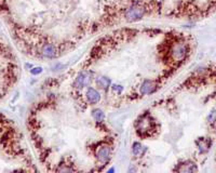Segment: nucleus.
I'll return each instance as SVG.
<instances>
[{"mask_svg": "<svg viewBox=\"0 0 216 173\" xmlns=\"http://www.w3.org/2000/svg\"><path fill=\"white\" fill-rule=\"evenodd\" d=\"M159 88V84H158L157 80H151V79H144L142 86L139 88V93L142 95H148V94H151V93L156 92Z\"/></svg>", "mask_w": 216, "mask_h": 173, "instance_id": "nucleus-1", "label": "nucleus"}, {"mask_svg": "<svg viewBox=\"0 0 216 173\" xmlns=\"http://www.w3.org/2000/svg\"><path fill=\"white\" fill-rule=\"evenodd\" d=\"M86 100L89 101L90 104H96L101 100V94L97 90H95L94 88H89L86 91Z\"/></svg>", "mask_w": 216, "mask_h": 173, "instance_id": "nucleus-2", "label": "nucleus"}, {"mask_svg": "<svg viewBox=\"0 0 216 173\" xmlns=\"http://www.w3.org/2000/svg\"><path fill=\"white\" fill-rule=\"evenodd\" d=\"M176 171L178 172H195V171H198L197 167H195V164L193 162H190V161H187L185 163H182L179 164V167L176 168L175 169Z\"/></svg>", "mask_w": 216, "mask_h": 173, "instance_id": "nucleus-3", "label": "nucleus"}, {"mask_svg": "<svg viewBox=\"0 0 216 173\" xmlns=\"http://www.w3.org/2000/svg\"><path fill=\"white\" fill-rule=\"evenodd\" d=\"M211 144H212V141L210 139H200L197 141V145L201 152H206L210 149Z\"/></svg>", "mask_w": 216, "mask_h": 173, "instance_id": "nucleus-4", "label": "nucleus"}, {"mask_svg": "<svg viewBox=\"0 0 216 173\" xmlns=\"http://www.w3.org/2000/svg\"><path fill=\"white\" fill-rule=\"evenodd\" d=\"M109 84H110V79L107 77L100 76V77H97V79H96V84H97V86L103 88V89L107 88V86H109Z\"/></svg>", "mask_w": 216, "mask_h": 173, "instance_id": "nucleus-5", "label": "nucleus"}, {"mask_svg": "<svg viewBox=\"0 0 216 173\" xmlns=\"http://www.w3.org/2000/svg\"><path fill=\"white\" fill-rule=\"evenodd\" d=\"M92 117L95 119V121L101 122V121L104 120V118H105V115H104V113L101 109H94V111H92Z\"/></svg>", "mask_w": 216, "mask_h": 173, "instance_id": "nucleus-6", "label": "nucleus"}, {"mask_svg": "<svg viewBox=\"0 0 216 173\" xmlns=\"http://www.w3.org/2000/svg\"><path fill=\"white\" fill-rule=\"evenodd\" d=\"M132 150H133L134 156H138L139 154H142V152H143V147H142V145H141L139 143H134Z\"/></svg>", "mask_w": 216, "mask_h": 173, "instance_id": "nucleus-7", "label": "nucleus"}, {"mask_svg": "<svg viewBox=\"0 0 216 173\" xmlns=\"http://www.w3.org/2000/svg\"><path fill=\"white\" fill-rule=\"evenodd\" d=\"M207 120H209L210 122H214V121H215V120H216V111H213V113H212L210 116H209Z\"/></svg>", "mask_w": 216, "mask_h": 173, "instance_id": "nucleus-8", "label": "nucleus"}, {"mask_svg": "<svg viewBox=\"0 0 216 173\" xmlns=\"http://www.w3.org/2000/svg\"><path fill=\"white\" fill-rule=\"evenodd\" d=\"M41 70H42V69L40 68V67H36V68L31 69V74L37 75V74H39V73H41Z\"/></svg>", "mask_w": 216, "mask_h": 173, "instance_id": "nucleus-9", "label": "nucleus"}]
</instances>
